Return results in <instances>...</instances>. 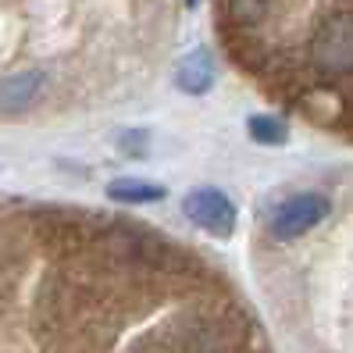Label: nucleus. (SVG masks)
Listing matches in <instances>:
<instances>
[{"instance_id": "7", "label": "nucleus", "mask_w": 353, "mask_h": 353, "mask_svg": "<svg viewBox=\"0 0 353 353\" xmlns=\"http://www.w3.org/2000/svg\"><path fill=\"white\" fill-rule=\"evenodd\" d=\"M246 132H250V139H257L261 147H279V143H285L289 129L282 125L279 118H268V114H254L250 121H246Z\"/></svg>"}, {"instance_id": "8", "label": "nucleus", "mask_w": 353, "mask_h": 353, "mask_svg": "<svg viewBox=\"0 0 353 353\" xmlns=\"http://www.w3.org/2000/svg\"><path fill=\"white\" fill-rule=\"evenodd\" d=\"M275 0H225V11L236 26H257L261 18L272 11Z\"/></svg>"}, {"instance_id": "9", "label": "nucleus", "mask_w": 353, "mask_h": 353, "mask_svg": "<svg viewBox=\"0 0 353 353\" xmlns=\"http://www.w3.org/2000/svg\"><path fill=\"white\" fill-rule=\"evenodd\" d=\"M190 4H196V0H190Z\"/></svg>"}, {"instance_id": "6", "label": "nucleus", "mask_w": 353, "mask_h": 353, "mask_svg": "<svg viewBox=\"0 0 353 353\" xmlns=\"http://www.w3.org/2000/svg\"><path fill=\"white\" fill-rule=\"evenodd\" d=\"M108 200H114V203H154V200H164V190L154 185V182L121 179V182L108 185Z\"/></svg>"}, {"instance_id": "1", "label": "nucleus", "mask_w": 353, "mask_h": 353, "mask_svg": "<svg viewBox=\"0 0 353 353\" xmlns=\"http://www.w3.org/2000/svg\"><path fill=\"white\" fill-rule=\"evenodd\" d=\"M310 57L321 75L343 79L353 75V11H332L310 39Z\"/></svg>"}, {"instance_id": "5", "label": "nucleus", "mask_w": 353, "mask_h": 353, "mask_svg": "<svg viewBox=\"0 0 353 353\" xmlns=\"http://www.w3.org/2000/svg\"><path fill=\"white\" fill-rule=\"evenodd\" d=\"M175 86L190 97H200L214 86V61L207 50H190L175 65Z\"/></svg>"}, {"instance_id": "3", "label": "nucleus", "mask_w": 353, "mask_h": 353, "mask_svg": "<svg viewBox=\"0 0 353 353\" xmlns=\"http://www.w3.org/2000/svg\"><path fill=\"white\" fill-rule=\"evenodd\" d=\"M182 211L196 228H203L211 236H232L236 228V203L214 185H200V190L185 193Z\"/></svg>"}, {"instance_id": "2", "label": "nucleus", "mask_w": 353, "mask_h": 353, "mask_svg": "<svg viewBox=\"0 0 353 353\" xmlns=\"http://www.w3.org/2000/svg\"><path fill=\"white\" fill-rule=\"evenodd\" d=\"M332 211V203L321 196V193H296V196H289L285 203L275 207V214L272 221H268V228H272V236L289 243V239H300L307 236L310 228H318Z\"/></svg>"}, {"instance_id": "4", "label": "nucleus", "mask_w": 353, "mask_h": 353, "mask_svg": "<svg viewBox=\"0 0 353 353\" xmlns=\"http://www.w3.org/2000/svg\"><path fill=\"white\" fill-rule=\"evenodd\" d=\"M43 90H47V75L39 68L14 72L0 82V111L4 114H26L32 103L43 97Z\"/></svg>"}]
</instances>
